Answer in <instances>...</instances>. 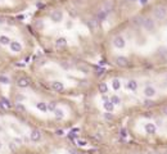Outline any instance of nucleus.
<instances>
[{"label": "nucleus", "mask_w": 167, "mask_h": 154, "mask_svg": "<svg viewBox=\"0 0 167 154\" xmlns=\"http://www.w3.org/2000/svg\"><path fill=\"white\" fill-rule=\"evenodd\" d=\"M147 0H40L32 32L50 53L81 57L104 45L111 32Z\"/></svg>", "instance_id": "f257e3e1"}, {"label": "nucleus", "mask_w": 167, "mask_h": 154, "mask_svg": "<svg viewBox=\"0 0 167 154\" xmlns=\"http://www.w3.org/2000/svg\"><path fill=\"white\" fill-rule=\"evenodd\" d=\"M116 68L118 73L107 77L100 75L90 90L91 100L87 105L90 119L115 123L136 109L143 113L156 109L167 98V70Z\"/></svg>", "instance_id": "f03ea898"}, {"label": "nucleus", "mask_w": 167, "mask_h": 154, "mask_svg": "<svg viewBox=\"0 0 167 154\" xmlns=\"http://www.w3.org/2000/svg\"><path fill=\"white\" fill-rule=\"evenodd\" d=\"M51 54V58L35 63L33 79L59 95L75 90L90 91L102 75L81 57Z\"/></svg>", "instance_id": "7ed1b4c3"}, {"label": "nucleus", "mask_w": 167, "mask_h": 154, "mask_svg": "<svg viewBox=\"0 0 167 154\" xmlns=\"http://www.w3.org/2000/svg\"><path fill=\"white\" fill-rule=\"evenodd\" d=\"M13 14L0 12V79L27 58L32 46L31 32Z\"/></svg>", "instance_id": "20e7f679"}, {"label": "nucleus", "mask_w": 167, "mask_h": 154, "mask_svg": "<svg viewBox=\"0 0 167 154\" xmlns=\"http://www.w3.org/2000/svg\"><path fill=\"white\" fill-rule=\"evenodd\" d=\"M32 0H0V12L17 13L26 9Z\"/></svg>", "instance_id": "39448f33"}, {"label": "nucleus", "mask_w": 167, "mask_h": 154, "mask_svg": "<svg viewBox=\"0 0 167 154\" xmlns=\"http://www.w3.org/2000/svg\"><path fill=\"white\" fill-rule=\"evenodd\" d=\"M162 2H166V3H167V0H162Z\"/></svg>", "instance_id": "423d86ee"}]
</instances>
